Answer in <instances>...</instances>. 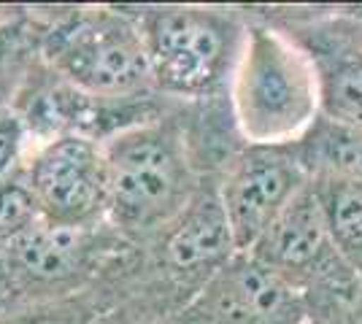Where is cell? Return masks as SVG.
<instances>
[{
    "label": "cell",
    "instance_id": "4fadbf2b",
    "mask_svg": "<svg viewBox=\"0 0 362 324\" xmlns=\"http://www.w3.org/2000/svg\"><path fill=\"white\" fill-rule=\"evenodd\" d=\"M38 222H44V216L28 184L25 168L19 165L8 179L0 181V241H11L33 230Z\"/></svg>",
    "mask_w": 362,
    "mask_h": 324
},
{
    "label": "cell",
    "instance_id": "e0dca14e",
    "mask_svg": "<svg viewBox=\"0 0 362 324\" xmlns=\"http://www.w3.org/2000/svg\"><path fill=\"white\" fill-rule=\"evenodd\" d=\"M360 319H362V297H360Z\"/></svg>",
    "mask_w": 362,
    "mask_h": 324
},
{
    "label": "cell",
    "instance_id": "ac0fdd59",
    "mask_svg": "<svg viewBox=\"0 0 362 324\" xmlns=\"http://www.w3.org/2000/svg\"><path fill=\"white\" fill-rule=\"evenodd\" d=\"M349 324H362V322H349Z\"/></svg>",
    "mask_w": 362,
    "mask_h": 324
},
{
    "label": "cell",
    "instance_id": "9c48e42d",
    "mask_svg": "<svg viewBox=\"0 0 362 324\" xmlns=\"http://www.w3.org/2000/svg\"><path fill=\"white\" fill-rule=\"evenodd\" d=\"M170 324H311L300 292L241 251Z\"/></svg>",
    "mask_w": 362,
    "mask_h": 324
},
{
    "label": "cell",
    "instance_id": "8fae6325",
    "mask_svg": "<svg viewBox=\"0 0 362 324\" xmlns=\"http://www.w3.org/2000/svg\"><path fill=\"white\" fill-rule=\"evenodd\" d=\"M338 251L362 273V179H314Z\"/></svg>",
    "mask_w": 362,
    "mask_h": 324
},
{
    "label": "cell",
    "instance_id": "9a60e30c",
    "mask_svg": "<svg viewBox=\"0 0 362 324\" xmlns=\"http://www.w3.org/2000/svg\"><path fill=\"white\" fill-rule=\"evenodd\" d=\"M100 324H170V322H154V319H114V316H103Z\"/></svg>",
    "mask_w": 362,
    "mask_h": 324
},
{
    "label": "cell",
    "instance_id": "7c38bea8",
    "mask_svg": "<svg viewBox=\"0 0 362 324\" xmlns=\"http://www.w3.org/2000/svg\"><path fill=\"white\" fill-rule=\"evenodd\" d=\"M103 316H106V303L98 289H92L68 300H54L0 316V324H100Z\"/></svg>",
    "mask_w": 362,
    "mask_h": 324
},
{
    "label": "cell",
    "instance_id": "3957f363",
    "mask_svg": "<svg viewBox=\"0 0 362 324\" xmlns=\"http://www.w3.org/2000/svg\"><path fill=\"white\" fill-rule=\"evenodd\" d=\"M133 16L157 95L173 103L227 97L249 28L246 6H144Z\"/></svg>",
    "mask_w": 362,
    "mask_h": 324
},
{
    "label": "cell",
    "instance_id": "8992f818",
    "mask_svg": "<svg viewBox=\"0 0 362 324\" xmlns=\"http://www.w3.org/2000/svg\"><path fill=\"white\" fill-rule=\"evenodd\" d=\"M305 52L319 84V111L362 127V22L349 6H257Z\"/></svg>",
    "mask_w": 362,
    "mask_h": 324
},
{
    "label": "cell",
    "instance_id": "2e32d148",
    "mask_svg": "<svg viewBox=\"0 0 362 324\" xmlns=\"http://www.w3.org/2000/svg\"><path fill=\"white\" fill-rule=\"evenodd\" d=\"M349 11L362 22V3H349Z\"/></svg>",
    "mask_w": 362,
    "mask_h": 324
},
{
    "label": "cell",
    "instance_id": "30bf717a",
    "mask_svg": "<svg viewBox=\"0 0 362 324\" xmlns=\"http://www.w3.org/2000/svg\"><path fill=\"white\" fill-rule=\"evenodd\" d=\"M305 173L314 179H362V127L319 119L292 143Z\"/></svg>",
    "mask_w": 362,
    "mask_h": 324
},
{
    "label": "cell",
    "instance_id": "ba28073f",
    "mask_svg": "<svg viewBox=\"0 0 362 324\" xmlns=\"http://www.w3.org/2000/svg\"><path fill=\"white\" fill-rule=\"evenodd\" d=\"M311 184L292 143H243L219 173V198L238 251H249Z\"/></svg>",
    "mask_w": 362,
    "mask_h": 324
},
{
    "label": "cell",
    "instance_id": "6da1fadb",
    "mask_svg": "<svg viewBox=\"0 0 362 324\" xmlns=\"http://www.w3.org/2000/svg\"><path fill=\"white\" fill-rule=\"evenodd\" d=\"M103 160L106 224L130 244H144L170 224L206 179L189 140L184 103L117 127L103 140Z\"/></svg>",
    "mask_w": 362,
    "mask_h": 324
},
{
    "label": "cell",
    "instance_id": "5b68a950",
    "mask_svg": "<svg viewBox=\"0 0 362 324\" xmlns=\"http://www.w3.org/2000/svg\"><path fill=\"white\" fill-rule=\"evenodd\" d=\"M41 52L49 68L81 97L119 106L165 100L157 95L144 35L127 8L76 11L46 32Z\"/></svg>",
    "mask_w": 362,
    "mask_h": 324
},
{
    "label": "cell",
    "instance_id": "52a82bcc",
    "mask_svg": "<svg viewBox=\"0 0 362 324\" xmlns=\"http://www.w3.org/2000/svg\"><path fill=\"white\" fill-rule=\"evenodd\" d=\"M41 216L57 227L106 224L103 140L81 130L57 133L22 162Z\"/></svg>",
    "mask_w": 362,
    "mask_h": 324
},
{
    "label": "cell",
    "instance_id": "7a4b0ae2",
    "mask_svg": "<svg viewBox=\"0 0 362 324\" xmlns=\"http://www.w3.org/2000/svg\"><path fill=\"white\" fill-rule=\"evenodd\" d=\"M249 28L227 90L246 143H295L319 119L314 65L287 32L246 6Z\"/></svg>",
    "mask_w": 362,
    "mask_h": 324
},
{
    "label": "cell",
    "instance_id": "5bb4252c",
    "mask_svg": "<svg viewBox=\"0 0 362 324\" xmlns=\"http://www.w3.org/2000/svg\"><path fill=\"white\" fill-rule=\"evenodd\" d=\"M28 119L14 106H0V181L25 162Z\"/></svg>",
    "mask_w": 362,
    "mask_h": 324
},
{
    "label": "cell",
    "instance_id": "277c9868",
    "mask_svg": "<svg viewBox=\"0 0 362 324\" xmlns=\"http://www.w3.org/2000/svg\"><path fill=\"white\" fill-rule=\"evenodd\" d=\"M133 251L136 244L108 224L57 227L38 222L33 230L0 241V316L92 292Z\"/></svg>",
    "mask_w": 362,
    "mask_h": 324
}]
</instances>
